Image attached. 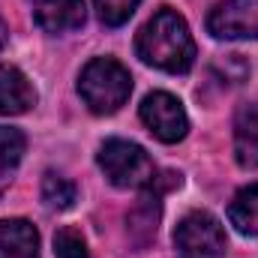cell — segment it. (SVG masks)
I'll list each match as a JSON object with an SVG mask.
<instances>
[{
  "mask_svg": "<svg viewBox=\"0 0 258 258\" xmlns=\"http://www.w3.org/2000/svg\"><path fill=\"white\" fill-rule=\"evenodd\" d=\"M135 51L147 66L171 72V75L186 72L195 63V42L189 33V24L183 21V15H177L168 6L159 9L138 30Z\"/></svg>",
  "mask_w": 258,
  "mask_h": 258,
  "instance_id": "1",
  "label": "cell"
},
{
  "mask_svg": "<svg viewBox=\"0 0 258 258\" xmlns=\"http://www.w3.org/2000/svg\"><path fill=\"white\" fill-rule=\"evenodd\" d=\"M78 93L93 114H114L132 93V75L114 57H93L78 75Z\"/></svg>",
  "mask_w": 258,
  "mask_h": 258,
  "instance_id": "2",
  "label": "cell"
},
{
  "mask_svg": "<svg viewBox=\"0 0 258 258\" xmlns=\"http://www.w3.org/2000/svg\"><path fill=\"white\" fill-rule=\"evenodd\" d=\"M99 168L102 174L120 186V189H153L156 186V165L147 156L144 147L123 141V138H108L99 147Z\"/></svg>",
  "mask_w": 258,
  "mask_h": 258,
  "instance_id": "3",
  "label": "cell"
},
{
  "mask_svg": "<svg viewBox=\"0 0 258 258\" xmlns=\"http://www.w3.org/2000/svg\"><path fill=\"white\" fill-rule=\"evenodd\" d=\"M177 258H225V231L216 216L192 210L177 222L174 231Z\"/></svg>",
  "mask_w": 258,
  "mask_h": 258,
  "instance_id": "4",
  "label": "cell"
},
{
  "mask_svg": "<svg viewBox=\"0 0 258 258\" xmlns=\"http://www.w3.org/2000/svg\"><path fill=\"white\" fill-rule=\"evenodd\" d=\"M141 120L150 129L153 138H159L162 144H177L186 138L189 132V117L183 111V102L165 90H156L150 96H144L141 102Z\"/></svg>",
  "mask_w": 258,
  "mask_h": 258,
  "instance_id": "5",
  "label": "cell"
},
{
  "mask_svg": "<svg viewBox=\"0 0 258 258\" xmlns=\"http://www.w3.org/2000/svg\"><path fill=\"white\" fill-rule=\"evenodd\" d=\"M213 39H258V0H222L207 15Z\"/></svg>",
  "mask_w": 258,
  "mask_h": 258,
  "instance_id": "6",
  "label": "cell"
},
{
  "mask_svg": "<svg viewBox=\"0 0 258 258\" xmlns=\"http://www.w3.org/2000/svg\"><path fill=\"white\" fill-rule=\"evenodd\" d=\"M33 18L45 33L57 36V33L78 30L87 18V9H84V0H36Z\"/></svg>",
  "mask_w": 258,
  "mask_h": 258,
  "instance_id": "7",
  "label": "cell"
},
{
  "mask_svg": "<svg viewBox=\"0 0 258 258\" xmlns=\"http://www.w3.org/2000/svg\"><path fill=\"white\" fill-rule=\"evenodd\" d=\"M36 105V90L27 75L15 66H0V114L15 117Z\"/></svg>",
  "mask_w": 258,
  "mask_h": 258,
  "instance_id": "8",
  "label": "cell"
},
{
  "mask_svg": "<svg viewBox=\"0 0 258 258\" xmlns=\"http://www.w3.org/2000/svg\"><path fill=\"white\" fill-rule=\"evenodd\" d=\"M0 258H39V234L27 219H0Z\"/></svg>",
  "mask_w": 258,
  "mask_h": 258,
  "instance_id": "9",
  "label": "cell"
},
{
  "mask_svg": "<svg viewBox=\"0 0 258 258\" xmlns=\"http://www.w3.org/2000/svg\"><path fill=\"white\" fill-rule=\"evenodd\" d=\"M234 156H237L240 168H258V102H249L237 111Z\"/></svg>",
  "mask_w": 258,
  "mask_h": 258,
  "instance_id": "10",
  "label": "cell"
},
{
  "mask_svg": "<svg viewBox=\"0 0 258 258\" xmlns=\"http://www.w3.org/2000/svg\"><path fill=\"white\" fill-rule=\"evenodd\" d=\"M228 219H231V225H234L240 234L258 237V183L243 186L240 192L231 198Z\"/></svg>",
  "mask_w": 258,
  "mask_h": 258,
  "instance_id": "11",
  "label": "cell"
},
{
  "mask_svg": "<svg viewBox=\"0 0 258 258\" xmlns=\"http://www.w3.org/2000/svg\"><path fill=\"white\" fill-rule=\"evenodd\" d=\"M24 147H27V141L18 129L0 126V195L12 183V174H15V168L24 156Z\"/></svg>",
  "mask_w": 258,
  "mask_h": 258,
  "instance_id": "12",
  "label": "cell"
},
{
  "mask_svg": "<svg viewBox=\"0 0 258 258\" xmlns=\"http://www.w3.org/2000/svg\"><path fill=\"white\" fill-rule=\"evenodd\" d=\"M75 198H78V189L72 180H66L54 171H48L42 177V201L48 210H69L75 204Z\"/></svg>",
  "mask_w": 258,
  "mask_h": 258,
  "instance_id": "13",
  "label": "cell"
},
{
  "mask_svg": "<svg viewBox=\"0 0 258 258\" xmlns=\"http://www.w3.org/2000/svg\"><path fill=\"white\" fill-rule=\"evenodd\" d=\"M138 3H141V0H93L96 15H99V21H102L105 27H120V24H126L129 15L135 12Z\"/></svg>",
  "mask_w": 258,
  "mask_h": 258,
  "instance_id": "14",
  "label": "cell"
},
{
  "mask_svg": "<svg viewBox=\"0 0 258 258\" xmlns=\"http://www.w3.org/2000/svg\"><path fill=\"white\" fill-rule=\"evenodd\" d=\"M54 255L57 258H87V240L75 228H60L54 234Z\"/></svg>",
  "mask_w": 258,
  "mask_h": 258,
  "instance_id": "15",
  "label": "cell"
},
{
  "mask_svg": "<svg viewBox=\"0 0 258 258\" xmlns=\"http://www.w3.org/2000/svg\"><path fill=\"white\" fill-rule=\"evenodd\" d=\"M3 45H6V24H3V18H0V51H3Z\"/></svg>",
  "mask_w": 258,
  "mask_h": 258,
  "instance_id": "16",
  "label": "cell"
}]
</instances>
